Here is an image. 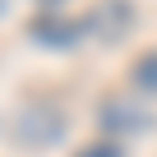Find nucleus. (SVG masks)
Segmentation results:
<instances>
[{"mask_svg":"<svg viewBox=\"0 0 157 157\" xmlns=\"http://www.w3.org/2000/svg\"><path fill=\"white\" fill-rule=\"evenodd\" d=\"M14 129H19V143H28V148H51V143L65 134V116H60L56 106L33 102V106H23V111H19Z\"/></svg>","mask_w":157,"mask_h":157,"instance_id":"1","label":"nucleus"},{"mask_svg":"<svg viewBox=\"0 0 157 157\" xmlns=\"http://www.w3.org/2000/svg\"><path fill=\"white\" fill-rule=\"evenodd\" d=\"M102 125H106L111 134H129V129H143V125H152V116L143 111V102L106 97V106H102Z\"/></svg>","mask_w":157,"mask_h":157,"instance_id":"2","label":"nucleus"},{"mask_svg":"<svg viewBox=\"0 0 157 157\" xmlns=\"http://www.w3.org/2000/svg\"><path fill=\"white\" fill-rule=\"evenodd\" d=\"M134 83L143 93H157V51H148V56L134 60Z\"/></svg>","mask_w":157,"mask_h":157,"instance_id":"3","label":"nucleus"},{"mask_svg":"<svg viewBox=\"0 0 157 157\" xmlns=\"http://www.w3.org/2000/svg\"><path fill=\"white\" fill-rule=\"evenodd\" d=\"M74 157H120V148H116V143H106V139H102V143H88V148H83V152H74Z\"/></svg>","mask_w":157,"mask_h":157,"instance_id":"4","label":"nucleus"},{"mask_svg":"<svg viewBox=\"0 0 157 157\" xmlns=\"http://www.w3.org/2000/svg\"><path fill=\"white\" fill-rule=\"evenodd\" d=\"M46 5H51V0H46Z\"/></svg>","mask_w":157,"mask_h":157,"instance_id":"5","label":"nucleus"}]
</instances>
